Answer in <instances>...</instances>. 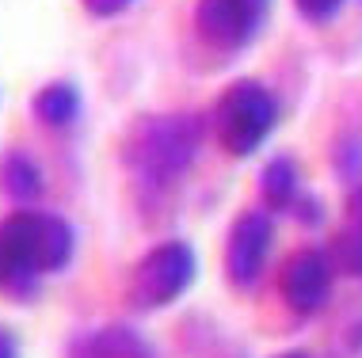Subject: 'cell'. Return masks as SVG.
I'll use <instances>...</instances> for the list:
<instances>
[{"mask_svg":"<svg viewBox=\"0 0 362 358\" xmlns=\"http://www.w3.org/2000/svg\"><path fill=\"white\" fill-rule=\"evenodd\" d=\"M194 35L214 54H240L263 35L271 0H194Z\"/></svg>","mask_w":362,"mask_h":358,"instance_id":"obj_4","label":"cell"},{"mask_svg":"<svg viewBox=\"0 0 362 358\" xmlns=\"http://www.w3.org/2000/svg\"><path fill=\"white\" fill-rule=\"evenodd\" d=\"M81 4H84V12L95 16V19H115V16L130 12L138 0H81Z\"/></svg>","mask_w":362,"mask_h":358,"instance_id":"obj_13","label":"cell"},{"mask_svg":"<svg viewBox=\"0 0 362 358\" xmlns=\"http://www.w3.org/2000/svg\"><path fill=\"white\" fill-rule=\"evenodd\" d=\"M279 358H309V354H298V351H293V354H279Z\"/></svg>","mask_w":362,"mask_h":358,"instance_id":"obj_15","label":"cell"},{"mask_svg":"<svg viewBox=\"0 0 362 358\" xmlns=\"http://www.w3.org/2000/svg\"><path fill=\"white\" fill-rule=\"evenodd\" d=\"M259 191H263V202H267V206H275V210L293 206V195H298V164L290 157H275L263 168Z\"/></svg>","mask_w":362,"mask_h":358,"instance_id":"obj_11","label":"cell"},{"mask_svg":"<svg viewBox=\"0 0 362 358\" xmlns=\"http://www.w3.org/2000/svg\"><path fill=\"white\" fill-rule=\"evenodd\" d=\"M336 263L344 267L347 275L362 278V187L347 202V221L336 237Z\"/></svg>","mask_w":362,"mask_h":358,"instance_id":"obj_10","label":"cell"},{"mask_svg":"<svg viewBox=\"0 0 362 358\" xmlns=\"http://www.w3.org/2000/svg\"><path fill=\"white\" fill-rule=\"evenodd\" d=\"M271 251V217L259 210H248L233 221L229 244H225V275L233 286H252L259 278L263 263Z\"/></svg>","mask_w":362,"mask_h":358,"instance_id":"obj_7","label":"cell"},{"mask_svg":"<svg viewBox=\"0 0 362 358\" xmlns=\"http://www.w3.org/2000/svg\"><path fill=\"white\" fill-rule=\"evenodd\" d=\"M194 251L183 240H168L145 251L130 275V305L134 309H164L180 302L183 290L194 282Z\"/></svg>","mask_w":362,"mask_h":358,"instance_id":"obj_5","label":"cell"},{"mask_svg":"<svg viewBox=\"0 0 362 358\" xmlns=\"http://www.w3.org/2000/svg\"><path fill=\"white\" fill-rule=\"evenodd\" d=\"M202 145V119L191 111L183 114H149L134 122L126 133L122 160L141 183L168 187L194 164Z\"/></svg>","mask_w":362,"mask_h":358,"instance_id":"obj_2","label":"cell"},{"mask_svg":"<svg viewBox=\"0 0 362 358\" xmlns=\"http://www.w3.org/2000/svg\"><path fill=\"white\" fill-rule=\"evenodd\" d=\"M0 191L12 202H35L42 195V168L23 149L4 153V160H0Z\"/></svg>","mask_w":362,"mask_h":358,"instance_id":"obj_9","label":"cell"},{"mask_svg":"<svg viewBox=\"0 0 362 358\" xmlns=\"http://www.w3.org/2000/svg\"><path fill=\"white\" fill-rule=\"evenodd\" d=\"M73 256V229L46 210H16L0 225V286L31 290L38 275H54Z\"/></svg>","mask_w":362,"mask_h":358,"instance_id":"obj_1","label":"cell"},{"mask_svg":"<svg viewBox=\"0 0 362 358\" xmlns=\"http://www.w3.org/2000/svg\"><path fill=\"white\" fill-rule=\"evenodd\" d=\"M347 0H293V8H298L301 19H309V23H332L339 12H344Z\"/></svg>","mask_w":362,"mask_h":358,"instance_id":"obj_12","label":"cell"},{"mask_svg":"<svg viewBox=\"0 0 362 358\" xmlns=\"http://www.w3.org/2000/svg\"><path fill=\"white\" fill-rule=\"evenodd\" d=\"M279 126V100L267 84L237 80L214 103V133L229 157H252Z\"/></svg>","mask_w":362,"mask_h":358,"instance_id":"obj_3","label":"cell"},{"mask_svg":"<svg viewBox=\"0 0 362 358\" xmlns=\"http://www.w3.org/2000/svg\"><path fill=\"white\" fill-rule=\"evenodd\" d=\"M0 358H16V340L0 328Z\"/></svg>","mask_w":362,"mask_h":358,"instance_id":"obj_14","label":"cell"},{"mask_svg":"<svg viewBox=\"0 0 362 358\" xmlns=\"http://www.w3.org/2000/svg\"><path fill=\"white\" fill-rule=\"evenodd\" d=\"M31 114L46 130H65L81 119V88L73 80H50L31 95Z\"/></svg>","mask_w":362,"mask_h":358,"instance_id":"obj_8","label":"cell"},{"mask_svg":"<svg viewBox=\"0 0 362 358\" xmlns=\"http://www.w3.org/2000/svg\"><path fill=\"white\" fill-rule=\"evenodd\" d=\"M279 294L298 316H313L332 297V259L320 248H301L279 275Z\"/></svg>","mask_w":362,"mask_h":358,"instance_id":"obj_6","label":"cell"}]
</instances>
